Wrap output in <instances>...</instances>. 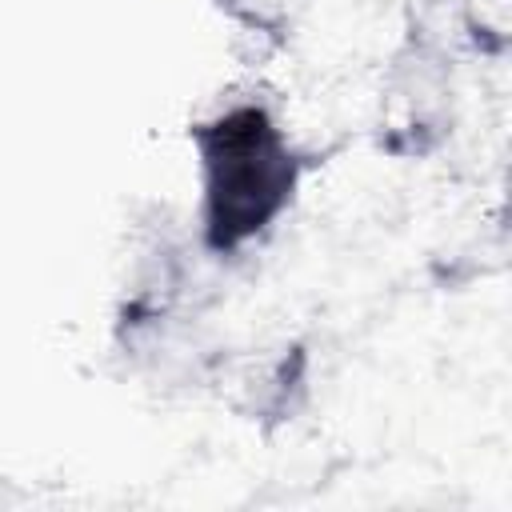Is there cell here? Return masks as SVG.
I'll list each match as a JSON object with an SVG mask.
<instances>
[{"instance_id":"obj_1","label":"cell","mask_w":512,"mask_h":512,"mask_svg":"<svg viewBox=\"0 0 512 512\" xmlns=\"http://www.w3.org/2000/svg\"><path fill=\"white\" fill-rule=\"evenodd\" d=\"M204 176V248L232 256L260 240L292 204L308 160L288 144L276 116L256 104H232L192 128Z\"/></svg>"},{"instance_id":"obj_2","label":"cell","mask_w":512,"mask_h":512,"mask_svg":"<svg viewBox=\"0 0 512 512\" xmlns=\"http://www.w3.org/2000/svg\"><path fill=\"white\" fill-rule=\"evenodd\" d=\"M228 16H236L244 28L252 32H264V36H280L284 28V12H280V0H216Z\"/></svg>"}]
</instances>
